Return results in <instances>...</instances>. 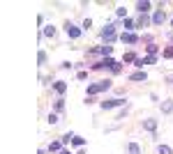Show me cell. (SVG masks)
Here are the masks:
<instances>
[{"instance_id": "cell-5", "label": "cell", "mask_w": 173, "mask_h": 154, "mask_svg": "<svg viewBox=\"0 0 173 154\" xmlns=\"http://www.w3.org/2000/svg\"><path fill=\"white\" fill-rule=\"evenodd\" d=\"M164 19H166V16H164V12H155V16H152V23L162 26V23H164Z\"/></svg>"}, {"instance_id": "cell-21", "label": "cell", "mask_w": 173, "mask_h": 154, "mask_svg": "<svg viewBox=\"0 0 173 154\" xmlns=\"http://www.w3.org/2000/svg\"><path fill=\"white\" fill-rule=\"evenodd\" d=\"M97 53H111V46H102V48H97Z\"/></svg>"}, {"instance_id": "cell-2", "label": "cell", "mask_w": 173, "mask_h": 154, "mask_svg": "<svg viewBox=\"0 0 173 154\" xmlns=\"http://www.w3.org/2000/svg\"><path fill=\"white\" fill-rule=\"evenodd\" d=\"M113 35H115V26H113V23L104 26V30H102V37H104L106 41H111V39H113Z\"/></svg>"}, {"instance_id": "cell-8", "label": "cell", "mask_w": 173, "mask_h": 154, "mask_svg": "<svg viewBox=\"0 0 173 154\" xmlns=\"http://www.w3.org/2000/svg\"><path fill=\"white\" fill-rule=\"evenodd\" d=\"M143 127H146L148 131H155V129H157V122H155V120H146V122H143Z\"/></svg>"}, {"instance_id": "cell-16", "label": "cell", "mask_w": 173, "mask_h": 154, "mask_svg": "<svg viewBox=\"0 0 173 154\" xmlns=\"http://www.w3.org/2000/svg\"><path fill=\"white\" fill-rule=\"evenodd\" d=\"M44 35L53 37V35H56V28H53V26H46V28H44Z\"/></svg>"}, {"instance_id": "cell-14", "label": "cell", "mask_w": 173, "mask_h": 154, "mask_svg": "<svg viewBox=\"0 0 173 154\" xmlns=\"http://www.w3.org/2000/svg\"><path fill=\"white\" fill-rule=\"evenodd\" d=\"M159 154H173V149L168 145H159Z\"/></svg>"}, {"instance_id": "cell-9", "label": "cell", "mask_w": 173, "mask_h": 154, "mask_svg": "<svg viewBox=\"0 0 173 154\" xmlns=\"http://www.w3.org/2000/svg\"><path fill=\"white\" fill-rule=\"evenodd\" d=\"M132 81H146V72H136V74H132Z\"/></svg>"}, {"instance_id": "cell-13", "label": "cell", "mask_w": 173, "mask_h": 154, "mask_svg": "<svg viewBox=\"0 0 173 154\" xmlns=\"http://www.w3.org/2000/svg\"><path fill=\"white\" fill-rule=\"evenodd\" d=\"M129 154H141V147H139L136 143H132L129 145Z\"/></svg>"}, {"instance_id": "cell-23", "label": "cell", "mask_w": 173, "mask_h": 154, "mask_svg": "<svg viewBox=\"0 0 173 154\" xmlns=\"http://www.w3.org/2000/svg\"><path fill=\"white\" fill-rule=\"evenodd\" d=\"M164 58H173V48H166V51H164Z\"/></svg>"}, {"instance_id": "cell-18", "label": "cell", "mask_w": 173, "mask_h": 154, "mask_svg": "<svg viewBox=\"0 0 173 154\" xmlns=\"http://www.w3.org/2000/svg\"><path fill=\"white\" fill-rule=\"evenodd\" d=\"M37 60H39V65H44V62H46V53L42 51V53H39V58H37Z\"/></svg>"}, {"instance_id": "cell-11", "label": "cell", "mask_w": 173, "mask_h": 154, "mask_svg": "<svg viewBox=\"0 0 173 154\" xmlns=\"http://www.w3.org/2000/svg\"><path fill=\"white\" fill-rule=\"evenodd\" d=\"M148 23H150V19H148L146 14H141V16H139V26H141V28H143V26H148Z\"/></svg>"}, {"instance_id": "cell-7", "label": "cell", "mask_w": 173, "mask_h": 154, "mask_svg": "<svg viewBox=\"0 0 173 154\" xmlns=\"http://www.w3.org/2000/svg\"><path fill=\"white\" fill-rule=\"evenodd\" d=\"M53 87H56V92H58V94H63L65 90H67V83H65V81H58Z\"/></svg>"}, {"instance_id": "cell-17", "label": "cell", "mask_w": 173, "mask_h": 154, "mask_svg": "<svg viewBox=\"0 0 173 154\" xmlns=\"http://www.w3.org/2000/svg\"><path fill=\"white\" fill-rule=\"evenodd\" d=\"M72 143H74V145H79V147H81V145H83L85 140H83V138H79V136H74V140H72Z\"/></svg>"}, {"instance_id": "cell-3", "label": "cell", "mask_w": 173, "mask_h": 154, "mask_svg": "<svg viewBox=\"0 0 173 154\" xmlns=\"http://www.w3.org/2000/svg\"><path fill=\"white\" fill-rule=\"evenodd\" d=\"M65 30H67V35L72 37V39H76V37H81V30L76 26H72V23H67V26H65Z\"/></svg>"}, {"instance_id": "cell-1", "label": "cell", "mask_w": 173, "mask_h": 154, "mask_svg": "<svg viewBox=\"0 0 173 154\" xmlns=\"http://www.w3.org/2000/svg\"><path fill=\"white\" fill-rule=\"evenodd\" d=\"M109 87H111V81L95 83V85H90V87H88V94H97V92H102V90H109Z\"/></svg>"}, {"instance_id": "cell-6", "label": "cell", "mask_w": 173, "mask_h": 154, "mask_svg": "<svg viewBox=\"0 0 173 154\" xmlns=\"http://www.w3.org/2000/svg\"><path fill=\"white\" fill-rule=\"evenodd\" d=\"M122 41H127V44H134V41H139V37L132 35V32H125V35H122Z\"/></svg>"}, {"instance_id": "cell-12", "label": "cell", "mask_w": 173, "mask_h": 154, "mask_svg": "<svg viewBox=\"0 0 173 154\" xmlns=\"http://www.w3.org/2000/svg\"><path fill=\"white\" fill-rule=\"evenodd\" d=\"M162 110H164V113H171V110H173V101H164Z\"/></svg>"}, {"instance_id": "cell-4", "label": "cell", "mask_w": 173, "mask_h": 154, "mask_svg": "<svg viewBox=\"0 0 173 154\" xmlns=\"http://www.w3.org/2000/svg\"><path fill=\"white\" fill-rule=\"evenodd\" d=\"M122 103H125L122 99H109V101H102V108L106 110V108H115V106H122Z\"/></svg>"}, {"instance_id": "cell-24", "label": "cell", "mask_w": 173, "mask_h": 154, "mask_svg": "<svg viewBox=\"0 0 173 154\" xmlns=\"http://www.w3.org/2000/svg\"><path fill=\"white\" fill-rule=\"evenodd\" d=\"M171 26H173V19H171Z\"/></svg>"}, {"instance_id": "cell-15", "label": "cell", "mask_w": 173, "mask_h": 154, "mask_svg": "<svg viewBox=\"0 0 173 154\" xmlns=\"http://www.w3.org/2000/svg\"><path fill=\"white\" fill-rule=\"evenodd\" d=\"M157 62V58L155 55H148V58H143V65H155Z\"/></svg>"}, {"instance_id": "cell-25", "label": "cell", "mask_w": 173, "mask_h": 154, "mask_svg": "<svg viewBox=\"0 0 173 154\" xmlns=\"http://www.w3.org/2000/svg\"><path fill=\"white\" fill-rule=\"evenodd\" d=\"M63 154H69V152H63Z\"/></svg>"}, {"instance_id": "cell-19", "label": "cell", "mask_w": 173, "mask_h": 154, "mask_svg": "<svg viewBox=\"0 0 173 154\" xmlns=\"http://www.w3.org/2000/svg\"><path fill=\"white\" fill-rule=\"evenodd\" d=\"M132 28H134V21L127 19V21H125V30H132Z\"/></svg>"}, {"instance_id": "cell-20", "label": "cell", "mask_w": 173, "mask_h": 154, "mask_svg": "<svg viewBox=\"0 0 173 154\" xmlns=\"http://www.w3.org/2000/svg\"><path fill=\"white\" fill-rule=\"evenodd\" d=\"M49 149H51V152H58V149H60V143H51V147H49Z\"/></svg>"}, {"instance_id": "cell-22", "label": "cell", "mask_w": 173, "mask_h": 154, "mask_svg": "<svg viewBox=\"0 0 173 154\" xmlns=\"http://www.w3.org/2000/svg\"><path fill=\"white\" fill-rule=\"evenodd\" d=\"M63 106H65L63 99H58V101H56V110H63Z\"/></svg>"}, {"instance_id": "cell-10", "label": "cell", "mask_w": 173, "mask_h": 154, "mask_svg": "<svg viewBox=\"0 0 173 154\" xmlns=\"http://www.w3.org/2000/svg\"><path fill=\"white\" fill-rule=\"evenodd\" d=\"M136 7H139V12H141V14H146V12L150 9V2H139Z\"/></svg>"}]
</instances>
